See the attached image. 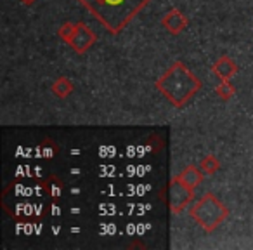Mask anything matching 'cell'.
Segmentation results:
<instances>
[{"label":"cell","instance_id":"cell-1","mask_svg":"<svg viewBox=\"0 0 253 250\" xmlns=\"http://www.w3.org/2000/svg\"><path fill=\"white\" fill-rule=\"evenodd\" d=\"M111 35L122 33L151 0H78Z\"/></svg>","mask_w":253,"mask_h":250},{"label":"cell","instance_id":"cell-2","mask_svg":"<svg viewBox=\"0 0 253 250\" xmlns=\"http://www.w3.org/2000/svg\"><path fill=\"white\" fill-rule=\"evenodd\" d=\"M155 87L167 98V101L175 108L186 106L203 87V82L182 63L173 61L155 82Z\"/></svg>","mask_w":253,"mask_h":250},{"label":"cell","instance_id":"cell-3","mask_svg":"<svg viewBox=\"0 0 253 250\" xmlns=\"http://www.w3.org/2000/svg\"><path fill=\"white\" fill-rule=\"evenodd\" d=\"M189 217L200 226L203 231L213 233L225 219L229 217V208L224 205L215 193L208 191L205 193L196 203L189 207Z\"/></svg>","mask_w":253,"mask_h":250},{"label":"cell","instance_id":"cell-4","mask_svg":"<svg viewBox=\"0 0 253 250\" xmlns=\"http://www.w3.org/2000/svg\"><path fill=\"white\" fill-rule=\"evenodd\" d=\"M194 198V190L182 183L177 176H173L169 183V208L172 214L184 212Z\"/></svg>","mask_w":253,"mask_h":250},{"label":"cell","instance_id":"cell-5","mask_svg":"<svg viewBox=\"0 0 253 250\" xmlns=\"http://www.w3.org/2000/svg\"><path fill=\"white\" fill-rule=\"evenodd\" d=\"M97 42V35L90 26H87L84 21L77 23V30H75L73 37L68 42V46L75 50L77 54H85L87 50L92 49V46Z\"/></svg>","mask_w":253,"mask_h":250},{"label":"cell","instance_id":"cell-6","mask_svg":"<svg viewBox=\"0 0 253 250\" xmlns=\"http://www.w3.org/2000/svg\"><path fill=\"white\" fill-rule=\"evenodd\" d=\"M187 25H189L187 16L177 7L167 11L162 18V26L170 33V35H180V33L187 28Z\"/></svg>","mask_w":253,"mask_h":250},{"label":"cell","instance_id":"cell-7","mask_svg":"<svg viewBox=\"0 0 253 250\" xmlns=\"http://www.w3.org/2000/svg\"><path fill=\"white\" fill-rule=\"evenodd\" d=\"M238 70H239L238 64L229 56H220L211 64V73H213L218 80H231V78L238 73Z\"/></svg>","mask_w":253,"mask_h":250},{"label":"cell","instance_id":"cell-8","mask_svg":"<svg viewBox=\"0 0 253 250\" xmlns=\"http://www.w3.org/2000/svg\"><path fill=\"white\" fill-rule=\"evenodd\" d=\"M177 177H179L180 181H182L186 186H189L191 190H196L198 186H200L201 183H203V170L200 169V165L194 167V165H187L184 170H180L179 174H177Z\"/></svg>","mask_w":253,"mask_h":250},{"label":"cell","instance_id":"cell-9","mask_svg":"<svg viewBox=\"0 0 253 250\" xmlns=\"http://www.w3.org/2000/svg\"><path fill=\"white\" fill-rule=\"evenodd\" d=\"M50 91H52V94L56 96V98L66 99L68 96H70L71 92L75 91V85H73V82H71L68 77H59V78H56V80H54Z\"/></svg>","mask_w":253,"mask_h":250},{"label":"cell","instance_id":"cell-10","mask_svg":"<svg viewBox=\"0 0 253 250\" xmlns=\"http://www.w3.org/2000/svg\"><path fill=\"white\" fill-rule=\"evenodd\" d=\"M200 169L203 170L205 176H213L220 170V162L215 155H207L201 158L200 162Z\"/></svg>","mask_w":253,"mask_h":250},{"label":"cell","instance_id":"cell-11","mask_svg":"<svg viewBox=\"0 0 253 250\" xmlns=\"http://www.w3.org/2000/svg\"><path fill=\"white\" fill-rule=\"evenodd\" d=\"M215 94H217L222 101H231L232 96L236 94V87L229 80H220V84L215 87Z\"/></svg>","mask_w":253,"mask_h":250},{"label":"cell","instance_id":"cell-12","mask_svg":"<svg viewBox=\"0 0 253 250\" xmlns=\"http://www.w3.org/2000/svg\"><path fill=\"white\" fill-rule=\"evenodd\" d=\"M75 30H77V23L66 21V23H63V25L59 26V30H57V37H59L63 42L68 44L71 40V37H73Z\"/></svg>","mask_w":253,"mask_h":250},{"label":"cell","instance_id":"cell-13","mask_svg":"<svg viewBox=\"0 0 253 250\" xmlns=\"http://www.w3.org/2000/svg\"><path fill=\"white\" fill-rule=\"evenodd\" d=\"M57 151H59V148H57V145H54L50 139H45V141H42V145H40V153H42L43 158H54V156L57 155Z\"/></svg>","mask_w":253,"mask_h":250},{"label":"cell","instance_id":"cell-14","mask_svg":"<svg viewBox=\"0 0 253 250\" xmlns=\"http://www.w3.org/2000/svg\"><path fill=\"white\" fill-rule=\"evenodd\" d=\"M49 186H50L49 197L54 198V200H57V198L61 197V193H63V184H61V181L57 179V177H56V179H50Z\"/></svg>","mask_w":253,"mask_h":250},{"label":"cell","instance_id":"cell-15","mask_svg":"<svg viewBox=\"0 0 253 250\" xmlns=\"http://www.w3.org/2000/svg\"><path fill=\"white\" fill-rule=\"evenodd\" d=\"M19 2H21L23 5H28V7H30V5H33V4H35L37 0H19Z\"/></svg>","mask_w":253,"mask_h":250}]
</instances>
